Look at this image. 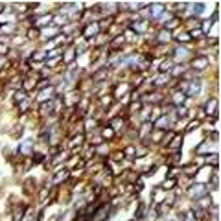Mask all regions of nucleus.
Segmentation results:
<instances>
[{
	"label": "nucleus",
	"instance_id": "nucleus-1",
	"mask_svg": "<svg viewBox=\"0 0 221 221\" xmlns=\"http://www.w3.org/2000/svg\"><path fill=\"white\" fill-rule=\"evenodd\" d=\"M162 9H164V8H160V6H153V15H158Z\"/></svg>",
	"mask_w": 221,
	"mask_h": 221
},
{
	"label": "nucleus",
	"instance_id": "nucleus-2",
	"mask_svg": "<svg viewBox=\"0 0 221 221\" xmlns=\"http://www.w3.org/2000/svg\"><path fill=\"white\" fill-rule=\"evenodd\" d=\"M42 57H44V53H35L33 55V59H42Z\"/></svg>",
	"mask_w": 221,
	"mask_h": 221
}]
</instances>
